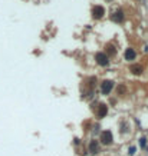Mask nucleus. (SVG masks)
<instances>
[{
	"label": "nucleus",
	"mask_w": 148,
	"mask_h": 156,
	"mask_svg": "<svg viewBox=\"0 0 148 156\" xmlns=\"http://www.w3.org/2000/svg\"><path fill=\"white\" fill-rule=\"evenodd\" d=\"M139 146L142 147V149L147 147V138H141V139H139Z\"/></svg>",
	"instance_id": "obj_11"
},
{
	"label": "nucleus",
	"mask_w": 148,
	"mask_h": 156,
	"mask_svg": "<svg viewBox=\"0 0 148 156\" xmlns=\"http://www.w3.org/2000/svg\"><path fill=\"white\" fill-rule=\"evenodd\" d=\"M108 2H111V0H108Z\"/></svg>",
	"instance_id": "obj_14"
},
{
	"label": "nucleus",
	"mask_w": 148,
	"mask_h": 156,
	"mask_svg": "<svg viewBox=\"0 0 148 156\" xmlns=\"http://www.w3.org/2000/svg\"><path fill=\"white\" fill-rule=\"evenodd\" d=\"M112 87H114L112 80H103L102 83H101V92H102L103 95H109L111 90H112Z\"/></svg>",
	"instance_id": "obj_3"
},
{
	"label": "nucleus",
	"mask_w": 148,
	"mask_h": 156,
	"mask_svg": "<svg viewBox=\"0 0 148 156\" xmlns=\"http://www.w3.org/2000/svg\"><path fill=\"white\" fill-rule=\"evenodd\" d=\"M95 60H96V63L101 65V66H107L108 63H109V59H108V56L105 53H96Z\"/></svg>",
	"instance_id": "obj_4"
},
{
	"label": "nucleus",
	"mask_w": 148,
	"mask_h": 156,
	"mask_svg": "<svg viewBox=\"0 0 148 156\" xmlns=\"http://www.w3.org/2000/svg\"><path fill=\"white\" fill-rule=\"evenodd\" d=\"M124 56H125L126 60H135V56H137V53H135V50L134 49H126L125 50V53H124Z\"/></svg>",
	"instance_id": "obj_7"
},
{
	"label": "nucleus",
	"mask_w": 148,
	"mask_h": 156,
	"mask_svg": "<svg viewBox=\"0 0 148 156\" xmlns=\"http://www.w3.org/2000/svg\"><path fill=\"white\" fill-rule=\"evenodd\" d=\"M99 139H101V143L102 145H111V143L114 142V135L111 130H103V132H101V135H99Z\"/></svg>",
	"instance_id": "obj_1"
},
{
	"label": "nucleus",
	"mask_w": 148,
	"mask_h": 156,
	"mask_svg": "<svg viewBox=\"0 0 148 156\" xmlns=\"http://www.w3.org/2000/svg\"><path fill=\"white\" fill-rule=\"evenodd\" d=\"M103 14H105V9H103L102 6L96 5L92 7V17L94 19H96V20H98V19H102Z\"/></svg>",
	"instance_id": "obj_2"
},
{
	"label": "nucleus",
	"mask_w": 148,
	"mask_h": 156,
	"mask_svg": "<svg viewBox=\"0 0 148 156\" xmlns=\"http://www.w3.org/2000/svg\"><path fill=\"white\" fill-rule=\"evenodd\" d=\"M111 19H112L114 22H117V23H121L122 20H124V13H122L121 10H118V12H115V13L111 16Z\"/></svg>",
	"instance_id": "obj_8"
},
{
	"label": "nucleus",
	"mask_w": 148,
	"mask_h": 156,
	"mask_svg": "<svg viewBox=\"0 0 148 156\" xmlns=\"http://www.w3.org/2000/svg\"><path fill=\"white\" fill-rule=\"evenodd\" d=\"M96 115H98L99 119H102V117H105V116L108 115V106L105 105V103H101L98 107V112H96Z\"/></svg>",
	"instance_id": "obj_5"
},
{
	"label": "nucleus",
	"mask_w": 148,
	"mask_h": 156,
	"mask_svg": "<svg viewBox=\"0 0 148 156\" xmlns=\"http://www.w3.org/2000/svg\"><path fill=\"white\" fill-rule=\"evenodd\" d=\"M131 72L134 75H141L142 73V67L139 66V65H134V66H131Z\"/></svg>",
	"instance_id": "obj_9"
},
{
	"label": "nucleus",
	"mask_w": 148,
	"mask_h": 156,
	"mask_svg": "<svg viewBox=\"0 0 148 156\" xmlns=\"http://www.w3.org/2000/svg\"><path fill=\"white\" fill-rule=\"evenodd\" d=\"M88 149H89V152L92 153V155H96V153L99 152V142L98 140H91Z\"/></svg>",
	"instance_id": "obj_6"
},
{
	"label": "nucleus",
	"mask_w": 148,
	"mask_h": 156,
	"mask_svg": "<svg viewBox=\"0 0 148 156\" xmlns=\"http://www.w3.org/2000/svg\"><path fill=\"white\" fill-rule=\"evenodd\" d=\"M107 49H108V53H109V54H115V53H117V50H115V47H114L112 45H108Z\"/></svg>",
	"instance_id": "obj_10"
},
{
	"label": "nucleus",
	"mask_w": 148,
	"mask_h": 156,
	"mask_svg": "<svg viewBox=\"0 0 148 156\" xmlns=\"http://www.w3.org/2000/svg\"><path fill=\"white\" fill-rule=\"evenodd\" d=\"M73 143H75V145H79V143H81V139L75 138V139H73Z\"/></svg>",
	"instance_id": "obj_13"
},
{
	"label": "nucleus",
	"mask_w": 148,
	"mask_h": 156,
	"mask_svg": "<svg viewBox=\"0 0 148 156\" xmlns=\"http://www.w3.org/2000/svg\"><path fill=\"white\" fill-rule=\"evenodd\" d=\"M135 152H137V147H135V146H131L130 150H128V153H130V155H135Z\"/></svg>",
	"instance_id": "obj_12"
}]
</instances>
